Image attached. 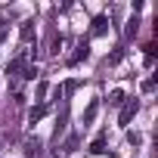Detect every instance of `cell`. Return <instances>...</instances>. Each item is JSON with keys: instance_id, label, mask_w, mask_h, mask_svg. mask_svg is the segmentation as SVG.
I'll use <instances>...</instances> for the list:
<instances>
[{"instance_id": "52a82bcc", "label": "cell", "mask_w": 158, "mask_h": 158, "mask_svg": "<svg viewBox=\"0 0 158 158\" xmlns=\"http://www.w3.org/2000/svg\"><path fill=\"white\" fill-rule=\"evenodd\" d=\"M90 152H96V155H99V152H106V136H96V139H93V146H90Z\"/></svg>"}, {"instance_id": "8992f818", "label": "cell", "mask_w": 158, "mask_h": 158, "mask_svg": "<svg viewBox=\"0 0 158 158\" xmlns=\"http://www.w3.org/2000/svg\"><path fill=\"white\" fill-rule=\"evenodd\" d=\"M47 112H50L47 106H37V109H31V124H34V121H40V118H44Z\"/></svg>"}, {"instance_id": "ba28073f", "label": "cell", "mask_w": 158, "mask_h": 158, "mask_svg": "<svg viewBox=\"0 0 158 158\" xmlns=\"http://www.w3.org/2000/svg\"><path fill=\"white\" fill-rule=\"evenodd\" d=\"M3 34H6V25H0V40H3Z\"/></svg>"}, {"instance_id": "6da1fadb", "label": "cell", "mask_w": 158, "mask_h": 158, "mask_svg": "<svg viewBox=\"0 0 158 158\" xmlns=\"http://www.w3.org/2000/svg\"><path fill=\"white\" fill-rule=\"evenodd\" d=\"M136 109H139V102H136V99H127V102L121 106V118H118V124H121V127H127V124H130V118L136 115Z\"/></svg>"}, {"instance_id": "3957f363", "label": "cell", "mask_w": 158, "mask_h": 158, "mask_svg": "<svg viewBox=\"0 0 158 158\" xmlns=\"http://www.w3.org/2000/svg\"><path fill=\"white\" fill-rule=\"evenodd\" d=\"M106 25H109V19H106V16H96V19H93V28H90V34H93V37L106 34Z\"/></svg>"}, {"instance_id": "277c9868", "label": "cell", "mask_w": 158, "mask_h": 158, "mask_svg": "<svg viewBox=\"0 0 158 158\" xmlns=\"http://www.w3.org/2000/svg\"><path fill=\"white\" fill-rule=\"evenodd\" d=\"M96 112H99V102H96V99H93V102H90V106H87V112H84V124H90V121H93V118H96Z\"/></svg>"}, {"instance_id": "9c48e42d", "label": "cell", "mask_w": 158, "mask_h": 158, "mask_svg": "<svg viewBox=\"0 0 158 158\" xmlns=\"http://www.w3.org/2000/svg\"><path fill=\"white\" fill-rule=\"evenodd\" d=\"M56 158H62V155H56Z\"/></svg>"}, {"instance_id": "5b68a950", "label": "cell", "mask_w": 158, "mask_h": 158, "mask_svg": "<svg viewBox=\"0 0 158 158\" xmlns=\"http://www.w3.org/2000/svg\"><path fill=\"white\" fill-rule=\"evenodd\" d=\"M109 102L112 106H124V90H112L109 93Z\"/></svg>"}, {"instance_id": "7a4b0ae2", "label": "cell", "mask_w": 158, "mask_h": 158, "mask_svg": "<svg viewBox=\"0 0 158 158\" xmlns=\"http://www.w3.org/2000/svg\"><path fill=\"white\" fill-rule=\"evenodd\" d=\"M87 56H90V44H87V40H77V47H74V53H71V59H68V62H71V65H77V62L87 59Z\"/></svg>"}]
</instances>
